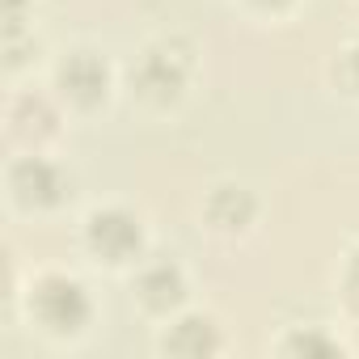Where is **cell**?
Here are the masks:
<instances>
[{"instance_id":"1","label":"cell","mask_w":359,"mask_h":359,"mask_svg":"<svg viewBox=\"0 0 359 359\" xmlns=\"http://www.w3.org/2000/svg\"><path fill=\"white\" fill-rule=\"evenodd\" d=\"M26 309L30 317L55 334V338H68V334H81L93 317V300L85 292L81 279L64 275V271H47L30 283V296H26Z\"/></svg>"},{"instance_id":"2","label":"cell","mask_w":359,"mask_h":359,"mask_svg":"<svg viewBox=\"0 0 359 359\" xmlns=\"http://www.w3.org/2000/svg\"><path fill=\"white\" fill-rule=\"evenodd\" d=\"M187 68H191L187 55H177L169 43H152V47H144V51L135 55V64H131V85H135V93H140L144 102L165 106V102H173L177 93H182Z\"/></svg>"},{"instance_id":"3","label":"cell","mask_w":359,"mask_h":359,"mask_svg":"<svg viewBox=\"0 0 359 359\" xmlns=\"http://www.w3.org/2000/svg\"><path fill=\"white\" fill-rule=\"evenodd\" d=\"M85 245L110 262V266H123V262H135L140 250H144V229L131 212L123 208H102L85 220Z\"/></svg>"},{"instance_id":"4","label":"cell","mask_w":359,"mask_h":359,"mask_svg":"<svg viewBox=\"0 0 359 359\" xmlns=\"http://www.w3.org/2000/svg\"><path fill=\"white\" fill-rule=\"evenodd\" d=\"M68 173L47 156H18L9 165V191L22 208H55L68 199Z\"/></svg>"},{"instance_id":"5","label":"cell","mask_w":359,"mask_h":359,"mask_svg":"<svg viewBox=\"0 0 359 359\" xmlns=\"http://www.w3.org/2000/svg\"><path fill=\"white\" fill-rule=\"evenodd\" d=\"M55 85L64 89L68 102H76V106H97V102L110 93V68H106V60L93 55V51H72V55L60 60Z\"/></svg>"},{"instance_id":"6","label":"cell","mask_w":359,"mask_h":359,"mask_svg":"<svg viewBox=\"0 0 359 359\" xmlns=\"http://www.w3.org/2000/svg\"><path fill=\"white\" fill-rule=\"evenodd\" d=\"M135 296L152 313H169L187 300V275L177 262H148L135 279Z\"/></svg>"},{"instance_id":"7","label":"cell","mask_w":359,"mask_h":359,"mask_svg":"<svg viewBox=\"0 0 359 359\" xmlns=\"http://www.w3.org/2000/svg\"><path fill=\"white\" fill-rule=\"evenodd\" d=\"M55 123H60V114H55V106L43 93H22L9 106V131L18 140H34L39 144V140H47L55 131Z\"/></svg>"},{"instance_id":"8","label":"cell","mask_w":359,"mask_h":359,"mask_svg":"<svg viewBox=\"0 0 359 359\" xmlns=\"http://www.w3.org/2000/svg\"><path fill=\"white\" fill-rule=\"evenodd\" d=\"M254 212H258V203H254V195H250L245 187L224 182V187H216V191L208 195V220H212L216 229H224V233L245 229V224L254 220Z\"/></svg>"},{"instance_id":"9","label":"cell","mask_w":359,"mask_h":359,"mask_svg":"<svg viewBox=\"0 0 359 359\" xmlns=\"http://www.w3.org/2000/svg\"><path fill=\"white\" fill-rule=\"evenodd\" d=\"M161 346L169 355H208V351L220 346V330H216L212 317H182L177 325H169Z\"/></svg>"},{"instance_id":"10","label":"cell","mask_w":359,"mask_h":359,"mask_svg":"<svg viewBox=\"0 0 359 359\" xmlns=\"http://www.w3.org/2000/svg\"><path fill=\"white\" fill-rule=\"evenodd\" d=\"M283 351L287 355H342V342L325 338L321 330H300V334H292L283 342Z\"/></svg>"},{"instance_id":"11","label":"cell","mask_w":359,"mask_h":359,"mask_svg":"<svg viewBox=\"0 0 359 359\" xmlns=\"http://www.w3.org/2000/svg\"><path fill=\"white\" fill-rule=\"evenodd\" d=\"M338 81H342L346 93H359V43H351L338 55Z\"/></svg>"},{"instance_id":"12","label":"cell","mask_w":359,"mask_h":359,"mask_svg":"<svg viewBox=\"0 0 359 359\" xmlns=\"http://www.w3.org/2000/svg\"><path fill=\"white\" fill-rule=\"evenodd\" d=\"M22 13H26V0H5V22H9L5 30H9V39L22 30Z\"/></svg>"},{"instance_id":"13","label":"cell","mask_w":359,"mask_h":359,"mask_svg":"<svg viewBox=\"0 0 359 359\" xmlns=\"http://www.w3.org/2000/svg\"><path fill=\"white\" fill-rule=\"evenodd\" d=\"M346 292H351V300H359V250L346 262Z\"/></svg>"},{"instance_id":"14","label":"cell","mask_w":359,"mask_h":359,"mask_svg":"<svg viewBox=\"0 0 359 359\" xmlns=\"http://www.w3.org/2000/svg\"><path fill=\"white\" fill-rule=\"evenodd\" d=\"M254 5H262V9H283V5H292V0H254Z\"/></svg>"}]
</instances>
